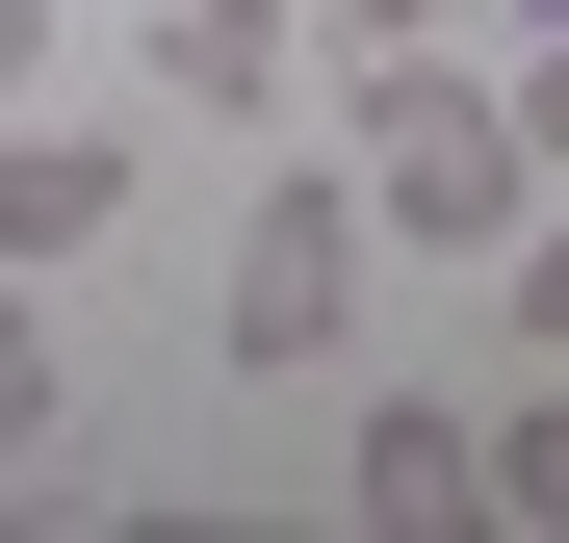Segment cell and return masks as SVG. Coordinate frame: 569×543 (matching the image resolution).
<instances>
[{
	"label": "cell",
	"instance_id": "cell-1",
	"mask_svg": "<svg viewBox=\"0 0 569 543\" xmlns=\"http://www.w3.org/2000/svg\"><path fill=\"white\" fill-rule=\"evenodd\" d=\"M337 181H362V233H415V259H492V233L543 208V155H518V104H492L466 52H362Z\"/></svg>",
	"mask_w": 569,
	"mask_h": 543
},
{
	"label": "cell",
	"instance_id": "cell-2",
	"mask_svg": "<svg viewBox=\"0 0 569 543\" xmlns=\"http://www.w3.org/2000/svg\"><path fill=\"white\" fill-rule=\"evenodd\" d=\"M362 259H389V233H362V181H337V155H311V181H259L233 259H208V362H259V389H284V362H337V336H362Z\"/></svg>",
	"mask_w": 569,
	"mask_h": 543
},
{
	"label": "cell",
	"instance_id": "cell-3",
	"mask_svg": "<svg viewBox=\"0 0 569 543\" xmlns=\"http://www.w3.org/2000/svg\"><path fill=\"white\" fill-rule=\"evenodd\" d=\"M130 52H156V104H208V130H259L284 78H311V27H284V0H156Z\"/></svg>",
	"mask_w": 569,
	"mask_h": 543
},
{
	"label": "cell",
	"instance_id": "cell-4",
	"mask_svg": "<svg viewBox=\"0 0 569 543\" xmlns=\"http://www.w3.org/2000/svg\"><path fill=\"white\" fill-rule=\"evenodd\" d=\"M130 233V130H27L0 104V259H104Z\"/></svg>",
	"mask_w": 569,
	"mask_h": 543
},
{
	"label": "cell",
	"instance_id": "cell-5",
	"mask_svg": "<svg viewBox=\"0 0 569 543\" xmlns=\"http://www.w3.org/2000/svg\"><path fill=\"white\" fill-rule=\"evenodd\" d=\"M337 492L389 517V543H440V517H492V466H466V414H440V389H362V440H337Z\"/></svg>",
	"mask_w": 569,
	"mask_h": 543
},
{
	"label": "cell",
	"instance_id": "cell-6",
	"mask_svg": "<svg viewBox=\"0 0 569 543\" xmlns=\"http://www.w3.org/2000/svg\"><path fill=\"white\" fill-rule=\"evenodd\" d=\"M466 466H492V517H543V543H569V389H543V414H492Z\"/></svg>",
	"mask_w": 569,
	"mask_h": 543
},
{
	"label": "cell",
	"instance_id": "cell-7",
	"mask_svg": "<svg viewBox=\"0 0 569 543\" xmlns=\"http://www.w3.org/2000/svg\"><path fill=\"white\" fill-rule=\"evenodd\" d=\"M0 466H52V336H27V285H0Z\"/></svg>",
	"mask_w": 569,
	"mask_h": 543
},
{
	"label": "cell",
	"instance_id": "cell-8",
	"mask_svg": "<svg viewBox=\"0 0 569 543\" xmlns=\"http://www.w3.org/2000/svg\"><path fill=\"white\" fill-rule=\"evenodd\" d=\"M284 27H311V52H440L466 0H284Z\"/></svg>",
	"mask_w": 569,
	"mask_h": 543
},
{
	"label": "cell",
	"instance_id": "cell-9",
	"mask_svg": "<svg viewBox=\"0 0 569 543\" xmlns=\"http://www.w3.org/2000/svg\"><path fill=\"white\" fill-rule=\"evenodd\" d=\"M492 104H518V155H543V181H569V0H543V52H518V78H492Z\"/></svg>",
	"mask_w": 569,
	"mask_h": 543
},
{
	"label": "cell",
	"instance_id": "cell-10",
	"mask_svg": "<svg viewBox=\"0 0 569 543\" xmlns=\"http://www.w3.org/2000/svg\"><path fill=\"white\" fill-rule=\"evenodd\" d=\"M27 78H52V0H0V104H27Z\"/></svg>",
	"mask_w": 569,
	"mask_h": 543
}]
</instances>
